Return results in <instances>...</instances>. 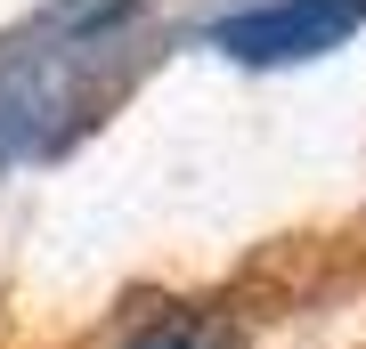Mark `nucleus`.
Masks as SVG:
<instances>
[{
  "mask_svg": "<svg viewBox=\"0 0 366 349\" xmlns=\"http://www.w3.org/2000/svg\"><path fill=\"white\" fill-rule=\"evenodd\" d=\"M155 57L147 0H41L0 33V163H57Z\"/></svg>",
  "mask_w": 366,
  "mask_h": 349,
  "instance_id": "nucleus-1",
  "label": "nucleus"
},
{
  "mask_svg": "<svg viewBox=\"0 0 366 349\" xmlns=\"http://www.w3.org/2000/svg\"><path fill=\"white\" fill-rule=\"evenodd\" d=\"M366 25V0H252V9L212 16V41L244 65H293L317 49H342Z\"/></svg>",
  "mask_w": 366,
  "mask_h": 349,
  "instance_id": "nucleus-2",
  "label": "nucleus"
},
{
  "mask_svg": "<svg viewBox=\"0 0 366 349\" xmlns=\"http://www.w3.org/2000/svg\"><path fill=\"white\" fill-rule=\"evenodd\" d=\"M122 349H228V325L212 309H155Z\"/></svg>",
  "mask_w": 366,
  "mask_h": 349,
  "instance_id": "nucleus-3",
  "label": "nucleus"
}]
</instances>
